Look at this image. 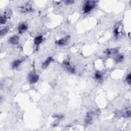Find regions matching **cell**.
Returning <instances> with one entry per match:
<instances>
[{
  "label": "cell",
  "instance_id": "cell-1",
  "mask_svg": "<svg viewBox=\"0 0 131 131\" xmlns=\"http://www.w3.org/2000/svg\"><path fill=\"white\" fill-rule=\"evenodd\" d=\"M97 1H86L84 7L83 11L85 13H88L90 12L96 6Z\"/></svg>",
  "mask_w": 131,
  "mask_h": 131
},
{
  "label": "cell",
  "instance_id": "cell-2",
  "mask_svg": "<svg viewBox=\"0 0 131 131\" xmlns=\"http://www.w3.org/2000/svg\"><path fill=\"white\" fill-rule=\"evenodd\" d=\"M40 77L35 72H31L30 73L28 76V80L29 82L31 84H35L39 80Z\"/></svg>",
  "mask_w": 131,
  "mask_h": 131
},
{
  "label": "cell",
  "instance_id": "cell-3",
  "mask_svg": "<svg viewBox=\"0 0 131 131\" xmlns=\"http://www.w3.org/2000/svg\"><path fill=\"white\" fill-rule=\"evenodd\" d=\"M18 10L21 13H29L33 11V8L30 5L26 4L25 5H23L18 8Z\"/></svg>",
  "mask_w": 131,
  "mask_h": 131
},
{
  "label": "cell",
  "instance_id": "cell-4",
  "mask_svg": "<svg viewBox=\"0 0 131 131\" xmlns=\"http://www.w3.org/2000/svg\"><path fill=\"white\" fill-rule=\"evenodd\" d=\"M94 112H89L87 114V116L85 118V123L87 125H89L92 123L93 120Z\"/></svg>",
  "mask_w": 131,
  "mask_h": 131
},
{
  "label": "cell",
  "instance_id": "cell-5",
  "mask_svg": "<svg viewBox=\"0 0 131 131\" xmlns=\"http://www.w3.org/2000/svg\"><path fill=\"white\" fill-rule=\"evenodd\" d=\"M69 36H65L64 37H63L62 38H61V39L57 40L55 42V44L60 46H64L65 44H66V43H67L69 39Z\"/></svg>",
  "mask_w": 131,
  "mask_h": 131
},
{
  "label": "cell",
  "instance_id": "cell-6",
  "mask_svg": "<svg viewBox=\"0 0 131 131\" xmlns=\"http://www.w3.org/2000/svg\"><path fill=\"white\" fill-rule=\"evenodd\" d=\"M63 64L66 67L67 69L68 70L69 72H70L71 73H74L75 72V69L73 67H72L71 66L70 63L69 62V61H65L63 62Z\"/></svg>",
  "mask_w": 131,
  "mask_h": 131
},
{
  "label": "cell",
  "instance_id": "cell-7",
  "mask_svg": "<svg viewBox=\"0 0 131 131\" xmlns=\"http://www.w3.org/2000/svg\"><path fill=\"white\" fill-rule=\"evenodd\" d=\"M28 29V25L26 23H22L18 26L17 30L20 34H22L25 32Z\"/></svg>",
  "mask_w": 131,
  "mask_h": 131
},
{
  "label": "cell",
  "instance_id": "cell-8",
  "mask_svg": "<svg viewBox=\"0 0 131 131\" xmlns=\"http://www.w3.org/2000/svg\"><path fill=\"white\" fill-rule=\"evenodd\" d=\"M53 59L52 57H51V56L48 57L46 59V60L44 61V62L43 63L42 66V68L44 69H46L49 66L50 63L53 61Z\"/></svg>",
  "mask_w": 131,
  "mask_h": 131
},
{
  "label": "cell",
  "instance_id": "cell-9",
  "mask_svg": "<svg viewBox=\"0 0 131 131\" xmlns=\"http://www.w3.org/2000/svg\"><path fill=\"white\" fill-rule=\"evenodd\" d=\"M19 37L17 35H13L11 36L8 40V42L12 45H17L18 43Z\"/></svg>",
  "mask_w": 131,
  "mask_h": 131
},
{
  "label": "cell",
  "instance_id": "cell-10",
  "mask_svg": "<svg viewBox=\"0 0 131 131\" xmlns=\"http://www.w3.org/2000/svg\"><path fill=\"white\" fill-rule=\"evenodd\" d=\"M120 25L119 24H116V25L115 26L114 29L113 31V33H114V35L115 37H118V36L120 35V33L121 32L120 29Z\"/></svg>",
  "mask_w": 131,
  "mask_h": 131
},
{
  "label": "cell",
  "instance_id": "cell-11",
  "mask_svg": "<svg viewBox=\"0 0 131 131\" xmlns=\"http://www.w3.org/2000/svg\"><path fill=\"white\" fill-rule=\"evenodd\" d=\"M118 50L117 49H106L104 53L108 55H110L112 54H115L118 53Z\"/></svg>",
  "mask_w": 131,
  "mask_h": 131
},
{
  "label": "cell",
  "instance_id": "cell-12",
  "mask_svg": "<svg viewBox=\"0 0 131 131\" xmlns=\"http://www.w3.org/2000/svg\"><path fill=\"white\" fill-rule=\"evenodd\" d=\"M43 36L42 35H38L35 38V41H34V43H35V44L37 47H38L43 42Z\"/></svg>",
  "mask_w": 131,
  "mask_h": 131
},
{
  "label": "cell",
  "instance_id": "cell-13",
  "mask_svg": "<svg viewBox=\"0 0 131 131\" xmlns=\"http://www.w3.org/2000/svg\"><path fill=\"white\" fill-rule=\"evenodd\" d=\"M22 60H17L13 61L12 64V69H16L17 68H18L20 65L21 64V63L22 62Z\"/></svg>",
  "mask_w": 131,
  "mask_h": 131
},
{
  "label": "cell",
  "instance_id": "cell-14",
  "mask_svg": "<svg viewBox=\"0 0 131 131\" xmlns=\"http://www.w3.org/2000/svg\"><path fill=\"white\" fill-rule=\"evenodd\" d=\"M121 115H122V116L123 117H130L131 116V110L130 109H126L122 112Z\"/></svg>",
  "mask_w": 131,
  "mask_h": 131
},
{
  "label": "cell",
  "instance_id": "cell-15",
  "mask_svg": "<svg viewBox=\"0 0 131 131\" xmlns=\"http://www.w3.org/2000/svg\"><path fill=\"white\" fill-rule=\"evenodd\" d=\"M94 79L96 80H102L103 79V73L99 71L96 72L95 73V74H94Z\"/></svg>",
  "mask_w": 131,
  "mask_h": 131
},
{
  "label": "cell",
  "instance_id": "cell-16",
  "mask_svg": "<svg viewBox=\"0 0 131 131\" xmlns=\"http://www.w3.org/2000/svg\"><path fill=\"white\" fill-rule=\"evenodd\" d=\"M7 18V15L6 14H4L3 16H1V20H0V23H1V25H3V24H5L6 23Z\"/></svg>",
  "mask_w": 131,
  "mask_h": 131
},
{
  "label": "cell",
  "instance_id": "cell-17",
  "mask_svg": "<svg viewBox=\"0 0 131 131\" xmlns=\"http://www.w3.org/2000/svg\"><path fill=\"white\" fill-rule=\"evenodd\" d=\"M124 60V56L122 55H118L115 58V61L117 62H122Z\"/></svg>",
  "mask_w": 131,
  "mask_h": 131
},
{
  "label": "cell",
  "instance_id": "cell-18",
  "mask_svg": "<svg viewBox=\"0 0 131 131\" xmlns=\"http://www.w3.org/2000/svg\"><path fill=\"white\" fill-rule=\"evenodd\" d=\"M9 30V29L8 27H5L3 28L1 30V32H0V35H1V36H3L5 35H6L7 32H8Z\"/></svg>",
  "mask_w": 131,
  "mask_h": 131
},
{
  "label": "cell",
  "instance_id": "cell-19",
  "mask_svg": "<svg viewBox=\"0 0 131 131\" xmlns=\"http://www.w3.org/2000/svg\"><path fill=\"white\" fill-rule=\"evenodd\" d=\"M126 81L127 82V83L129 85H131V74H129L127 77H126Z\"/></svg>",
  "mask_w": 131,
  "mask_h": 131
},
{
  "label": "cell",
  "instance_id": "cell-20",
  "mask_svg": "<svg viewBox=\"0 0 131 131\" xmlns=\"http://www.w3.org/2000/svg\"><path fill=\"white\" fill-rule=\"evenodd\" d=\"M64 3L67 4H72V3H74V1H71V0H68V1H64Z\"/></svg>",
  "mask_w": 131,
  "mask_h": 131
}]
</instances>
